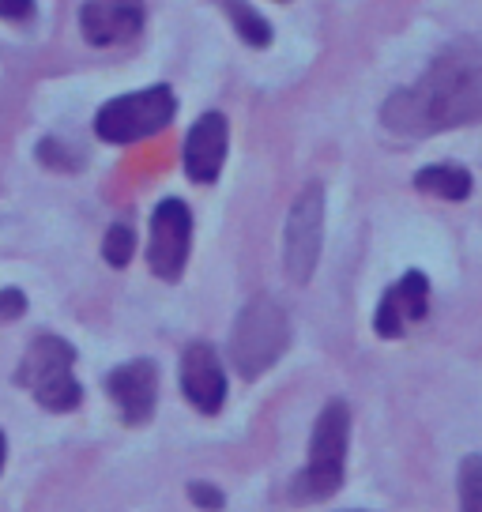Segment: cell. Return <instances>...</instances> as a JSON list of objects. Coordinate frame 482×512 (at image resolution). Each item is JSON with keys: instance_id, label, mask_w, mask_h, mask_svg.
I'll return each instance as SVG.
<instances>
[{"instance_id": "obj_1", "label": "cell", "mask_w": 482, "mask_h": 512, "mask_svg": "<svg viewBox=\"0 0 482 512\" xmlns=\"http://www.w3.org/2000/svg\"><path fill=\"white\" fill-rule=\"evenodd\" d=\"M385 128L400 136H434L482 117V46L464 42L437 57L422 80L385 102Z\"/></svg>"}, {"instance_id": "obj_2", "label": "cell", "mask_w": 482, "mask_h": 512, "mask_svg": "<svg viewBox=\"0 0 482 512\" xmlns=\"http://www.w3.org/2000/svg\"><path fill=\"white\" fill-rule=\"evenodd\" d=\"M347 441H351V407L343 400H332L321 411L313 437H309V464L290 479L294 505H317L343 486Z\"/></svg>"}, {"instance_id": "obj_3", "label": "cell", "mask_w": 482, "mask_h": 512, "mask_svg": "<svg viewBox=\"0 0 482 512\" xmlns=\"http://www.w3.org/2000/svg\"><path fill=\"white\" fill-rule=\"evenodd\" d=\"M290 347V320L275 298H253L234 320L230 332V358L245 381H257L260 373L283 358Z\"/></svg>"}, {"instance_id": "obj_4", "label": "cell", "mask_w": 482, "mask_h": 512, "mask_svg": "<svg viewBox=\"0 0 482 512\" xmlns=\"http://www.w3.org/2000/svg\"><path fill=\"white\" fill-rule=\"evenodd\" d=\"M16 381L31 392L46 411H76L83 388L76 381V351L61 336H38L23 354Z\"/></svg>"}, {"instance_id": "obj_5", "label": "cell", "mask_w": 482, "mask_h": 512, "mask_svg": "<svg viewBox=\"0 0 482 512\" xmlns=\"http://www.w3.org/2000/svg\"><path fill=\"white\" fill-rule=\"evenodd\" d=\"M177 98L170 87H144L132 95L110 98L95 117V132L106 144H136L174 121Z\"/></svg>"}, {"instance_id": "obj_6", "label": "cell", "mask_w": 482, "mask_h": 512, "mask_svg": "<svg viewBox=\"0 0 482 512\" xmlns=\"http://www.w3.org/2000/svg\"><path fill=\"white\" fill-rule=\"evenodd\" d=\"M321 241H324V189L313 181L294 196L287 215V275L294 283H309L313 268L321 260Z\"/></svg>"}, {"instance_id": "obj_7", "label": "cell", "mask_w": 482, "mask_h": 512, "mask_svg": "<svg viewBox=\"0 0 482 512\" xmlns=\"http://www.w3.org/2000/svg\"><path fill=\"white\" fill-rule=\"evenodd\" d=\"M189 241H193V215L181 200H162L151 215V241H147V264L151 272L174 283L189 264Z\"/></svg>"}, {"instance_id": "obj_8", "label": "cell", "mask_w": 482, "mask_h": 512, "mask_svg": "<svg viewBox=\"0 0 482 512\" xmlns=\"http://www.w3.org/2000/svg\"><path fill=\"white\" fill-rule=\"evenodd\" d=\"M106 392L129 426H144L155 415V400H159V369L147 358L125 362L106 377Z\"/></svg>"}, {"instance_id": "obj_9", "label": "cell", "mask_w": 482, "mask_h": 512, "mask_svg": "<svg viewBox=\"0 0 482 512\" xmlns=\"http://www.w3.org/2000/svg\"><path fill=\"white\" fill-rule=\"evenodd\" d=\"M181 392L200 415H219L226 403V373L208 343H189L181 354Z\"/></svg>"}, {"instance_id": "obj_10", "label": "cell", "mask_w": 482, "mask_h": 512, "mask_svg": "<svg viewBox=\"0 0 482 512\" xmlns=\"http://www.w3.org/2000/svg\"><path fill=\"white\" fill-rule=\"evenodd\" d=\"M144 27V0H83L80 31L91 46L129 42Z\"/></svg>"}, {"instance_id": "obj_11", "label": "cell", "mask_w": 482, "mask_h": 512, "mask_svg": "<svg viewBox=\"0 0 482 512\" xmlns=\"http://www.w3.org/2000/svg\"><path fill=\"white\" fill-rule=\"evenodd\" d=\"M426 309H430V279L422 272H407L396 287L385 290V298L377 305V317H373V328L381 339H400L407 336V328L415 320L426 317Z\"/></svg>"}, {"instance_id": "obj_12", "label": "cell", "mask_w": 482, "mask_h": 512, "mask_svg": "<svg viewBox=\"0 0 482 512\" xmlns=\"http://www.w3.org/2000/svg\"><path fill=\"white\" fill-rule=\"evenodd\" d=\"M226 117L223 113H204L193 128H189V140H185V174L193 177L196 185H211L226 159Z\"/></svg>"}, {"instance_id": "obj_13", "label": "cell", "mask_w": 482, "mask_h": 512, "mask_svg": "<svg viewBox=\"0 0 482 512\" xmlns=\"http://www.w3.org/2000/svg\"><path fill=\"white\" fill-rule=\"evenodd\" d=\"M415 189L441 196V200H467L471 196V174L464 166H426L415 174Z\"/></svg>"}, {"instance_id": "obj_14", "label": "cell", "mask_w": 482, "mask_h": 512, "mask_svg": "<svg viewBox=\"0 0 482 512\" xmlns=\"http://www.w3.org/2000/svg\"><path fill=\"white\" fill-rule=\"evenodd\" d=\"M223 4V12L230 19H234V27H238V34L249 42V46H268L272 42V27H268V19L257 16L245 0H219Z\"/></svg>"}, {"instance_id": "obj_15", "label": "cell", "mask_w": 482, "mask_h": 512, "mask_svg": "<svg viewBox=\"0 0 482 512\" xmlns=\"http://www.w3.org/2000/svg\"><path fill=\"white\" fill-rule=\"evenodd\" d=\"M456 490H460V512H482V456L479 452H475V456H464Z\"/></svg>"}, {"instance_id": "obj_16", "label": "cell", "mask_w": 482, "mask_h": 512, "mask_svg": "<svg viewBox=\"0 0 482 512\" xmlns=\"http://www.w3.org/2000/svg\"><path fill=\"white\" fill-rule=\"evenodd\" d=\"M132 249H136V234H132L125 223H113L110 230H106V245H102L106 260H110L113 268H125L132 260Z\"/></svg>"}, {"instance_id": "obj_17", "label": "cell", "mask_w": 482, "mask_h": 512, "mask_svg": "<svg viewBox=\"0 0 482 512\" xmlns=\"http://www.w3.org/2000/svg\"><path fill=\"white\" fill-rule=\"evenodd\" d=\"M189 497H193L200 509H211V512L223 509V494H219L215 486H208V482H193V486H189Z\"/></svg>"}, {"instance_id": "obj_18", "label": "cell", "mask_w": 482, "mask_h": 512, "mask_svg": "<svg viewBox=\"0 0 482 512\" xmlns=\"http://www.w3.org/2000/svg\"><path fill=\"white\" fill-rule=\"evenodd\" d=\"M34 16V0H0V19L8 23H27Z\"/></svg>"}, {"instance_id": "obj_19", "label": "cell", "mask_w": 482, "mask_h": 512, "mask_svg": "<svg viewBox=\"0 0 482 512\" xmlns=\"http://www.w3.org/2000/svg\"><path fill=\"white\" fill-rule=\"evenodd\" d=\"M23 309H27V302H23V294H19V290H4V294H0V320L19 317Z\"/></svg>"}, {"instance_id": "obj_20", "label": "cell", "mask_w": 482, "mask_h": 512, "mask_svg": "<svg viewBox=\"0 0 482 512\" xmlns=\"http://www.w3.org/2000/svg\"><path fill=\"white\" fill-rule=\"evenodd\" d=\"M0 467H4V433H0Z\"/></svg>"}]
</instances>
